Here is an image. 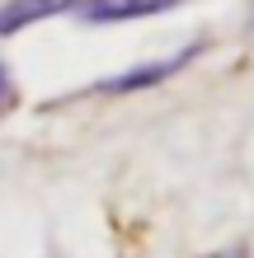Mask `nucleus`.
I'll return each instance as SVG.
<instances>
[{
  "mask_svg": "<svg viewBox=\"0 0 254 258\" xmlns=\"http://www.w3.org/2000/svg\"><path fill=\"white\" fill-rule=\"evenodd\" d=\"M184 0H71V19L76 24H132V19H151V14L179 10Z\"/></svg>",
  "mask_w": 254,
  "mask_h": 258,
  "instance_id": "1",
  "label": "nucleus"
},
{
  "mask_svg": "<svg viewBox=\"0 0 254 258\" xmlns=\"http://www.w3.org/2000/svg\"><path fill=\"white\" fill-rule=\"evenodd\" d=\"M202 47H184L179 56H160V61H151V66H137V71H123V75H113V80H104V85H94L89 94H141V89H156L160 80H170V75H179L193 56H198Z\"/></svg>",
  "mask_w": 254,
  "mask_h": 258,
  "instance_id": "2",
  "label": "nucleus"
},
{
  "mask_svg": "<svg viewBox=\"0 0 254 258\" xmlns=\"http://www.w3.org/2000/svg\"><path fill=\"white\" fill-rule=\"evenodd\" d=\"M62 14H71V0H10L0 5V38L24 33L42 19H62Z\"/></svg>",
  "mask_w": 254,
  "mask_h": 258,
  "instance_id": "3",
  "label": "nucleus"
},
{
  "mask_svg": "<svg viewBox=\"0 0 254 258\" xmlns=\"http://www.w3.org/2000/svg\"><path fill=\"white\" fill-rule=\"evenodd\" d=\"M14 99H19V89H14V80H10V66L0 61V117L14 108Z\"/></svg>",
  "mask_w": 254,
  "mask_h": 258,
  "instance_id": "4",
  "label": "nucleus"
},
{
  "mask_svg": "<svg viewBox=\"0 0 254 258\" xmlns=\"http://www.w3.org/2000/svg\"><path fill=\"white\" fill-rule=\"evenodd\" d=\"M207 258H249L245 244H231V249H217V253H207Z\"/></svg>",
  "mask_w": 254,
  "mask_h": 258,
  "instance_id": "5",
  "label": "nucleus"
}]
</instances>
